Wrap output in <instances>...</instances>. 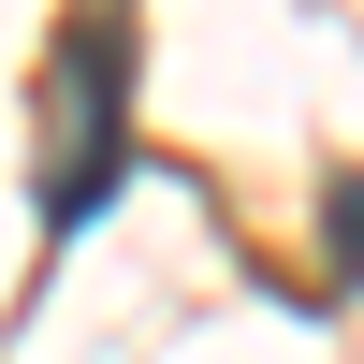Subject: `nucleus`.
Wrapping results in <instances>:
<instances>
[{"label": "nucleus", "mask_w": 364, "mask_h": 364, "mask_svg": "<svg viewBox=\"0 0 364 364\" xmlns=\"http://www.w3.org/2000/svg\"><path fill=\"white\" fill-rule=\"evenodd\" d=\"M117 73H132L117 15L73 29V44H58V73H44V233H73L87 204L117 190Z\"/></svg>", "instance_id": "nucleus-1"}]
</instances>
